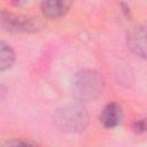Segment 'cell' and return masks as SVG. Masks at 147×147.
<instances>
[{
  "mask_svg": "<svg viewBox=\"0 0 147 147\" xmlns=\"http://www.w3.org/2000/svg\"><path fill=\"white\" fill-rule=\"evenodd\" d=\"M122 118H123L122 108L116 102L108 103L100 114V122L107 129H113L119 125L122 122Z\"/></svg>",
  "mask_w": 147,
  "mask_h": 147,
  "instance_id": "5b68a950",
  "label": "cell"
},
{
  "mask_svg": "<svg viewBox=\"0 0 147 147\" xmlns=\"http://www.w3.org/2000/svg\"><path fill=\"white\" fill-rule=\"evenodd\" d=\"M41 23L34 17H28L13 13H0V28L9 32H36L40 29Z\"/></svg>",
  "mask_w": 147,
  "mask_h": 147,
  "instance_id": "3957f363",
  "label": "cell"
},
{
  "mask_svg": "<svg viewBox=\"0 0 147 147\" xmlns=\"http://www.w3.org/2000/svg\"><path fill=\"white\" fill-rule=\"evenodd\" d=\"M127 45L136 54L146 56V29L144 25L133 26L127 32Z\"/></svg>",
  "mask_w": 147,
  "mask_h": 147,
  "instance_id": "277c9868",
  "label": "cell"
},
{
  "mask_svg": "<svg viewBox=\"0 0 147 147\" xmlns=\"http://www.w3.org/2000/svg\"><path fill=\"white\" fill-rule=\"evenodd\" d=\"M134 131L137 133H142L146 129V123H145V119H138L136 123H134Z\"/></svg>",
  "mask_w": 147,
  "mask_h": 147,
  "instance_id": "ba28073f",
  "label": "cell"
},
{
  "mask_svg": "<svg viewBox=\"0 0 147 147\" xmlns=\"http://www.w3.org/2000/svg\"><path fill=\"white\" fill-rule=\"evenodd\" d=\"M15 61V53L13 48L3 42L0 41V72L9 69Z\"/></svg>",
  "mask_w": 147,
  "mask_h": 147,
  "instance_id": "52a82bcc",
  "label": "cell"
},
{
  "mask_svg": "<svg viewBox=\"0 0 147 147\" xmlns=\"http://www.w3.org/2000/svg\"><path fill=\"white\" fill-rule=\"evenodd\" d=\"M71 0H44L41 3V10L47 18H59L63 16L69 9Z\"/></svg>",
  "mask_w": 147,
  "mask_h": 147,
  "instance_id": "8992f818",
  "label": "cell"
},
{
  "mask_svg": "<svg viewBox=\"0 0 147 147\" xmlns=\"http://www.w3.org/2000/svg\"><path fill=\"white\" fill-rule=\"evenodd\" d=\"M105 80L102 76L91 69L78 71L72 80V93L79 101H91L96 99L103 91Z\"/></svg>",
  "mask_w": 147,
  "mask_h": 147,
  "instance_id": "6da1fadb",
  "label": "cell"
},
{
  "mask_svg": "<svg viewBox=\"0 0 147 147\" xmlns=\"http://www.w3.org/2000/svg\"><path fill=\"white\" fill-rule=\"evenodd\" d=\"M90 121L85 107L78 103L67 105L56 110L54 115L55 125L64 132H80L85 130Z\"/></svg>",
  "mask_w": 147,
  "mask_h": 147,
  "instance_id": "7a4b0ae2",
  "label": "cell"
}]
</instances>
